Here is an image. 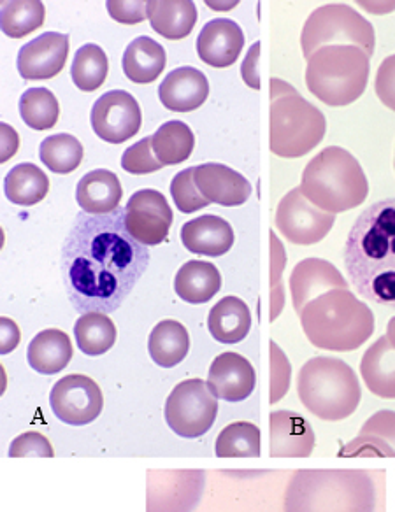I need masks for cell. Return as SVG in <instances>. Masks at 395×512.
Listing matches in <instances>:
<instances>
[{"instance_id":"816d5d0a","label":"cell","mask_w":395,"mask_h":512,"mask_svg":"<svg viewBox=\"0 0 395 512\" xmlns=\"http://www.w3.org/2000/svg\"><path fill=\"white\" fill-rule=\"evenodd\" d=\"M271 241H273V276H271V283L273 288L280 286L281 272L287 265V255H285V249L281 246L280 239L276 237V234H271Z\"/></svg>"},{"instance_id":"484cf974","label":"cell","mask_w":395,"mask_h":512,"mask_svg":"<svg viewBox=\"0 0 395 512\" xmlns=\"http://www.w3.org/2000/svg\"><path fill=\"white\" fill-rule=\"evenodd\" d=\"M74 355L71 337L58 330L48 328L43 330L30 341L27 348V360L37 374L55 376L69 365Z\"/></svg>"},{"instance_id":"f6af8a7d","label":"cell","mask_w":395,"mask_h":512,"mask_svg":"<svg viewBox=\"0 0 395 512\" xmlns=\"http://www.w3.org/2000/svg\"><path fill=\"white\" fill-rule=\"evenodd\" d=\"M376 95L378 99L395 111V55L385 58L376 72Z\"/></svg>"},{"instance_id":"c3c4849f","label":"cell","mask_w":395,"mask_h":512,"mask_svg":"<svg viewBox=\"0 0 395 512\" xmlns=\"http://www.w3.org/2000/svg\"><path fill=\"white\" fill-rule=\"evenodd\" d=\"M259 55L260 43H255L246 55L245 64L241 65V74H243L246 85L255 90L260 88L259 65H257L259 64Z\"/></svg>"},{"instance_id":"4dcf8cb0","label":"cell","mask_w":395,"mask_h":512,"mask_svg":"<svg viewBox=\"0 0 395 512\" xmlns=\"http://www.w3.org/2000/svg\"><path fill=\"white\" fill-rule=\"evenodd\" d=\"M190 349V337L185 325L180 321L164 320L158 323L157 327L151 330L148 339V351L151 360L157 363L158 367L171 369L178 363L183 362Z\"/></svg>"},{"instance_id":"60d3db41","label":"cell","mask_w":395,"mask_h":512,"mask_svg":"<svg viewBox=\"0 0 395 512\" xmlns=\"http://www.w3.org/2000/svg\"><path fill=\"white\" fill-rule=\"evenodd\" d=\"M123 171L136 176L143 174H151L157 172L164 167L158 162L153 148H151V137H144L139 143L132 144L129 150H125L122 157Z\"/></svg>"},{"instance_id":"8992f818","label":"cell","mask_w":395,"mask_h":512,"mask_svg":"<svg viewBox=\"0 0 395 512\" xmlns=\"http://www.w3.org/2000/svg\"><path fill=\"white\" fill-rule=\"evenodd\" d=\"M302 406L318 420L350 418L362 399L359 377L339 358L316 356L302 365L297 379Z\"/></svg>"},{"instance_id":"e575fe53","label":"cell","mask_w":395,"mask_h":512,"mask_svg":"<svg viewBox=\"0 0 395 512\" xmlns=\"http://www.w3.org/2000/svg\"><path fill=\"white\" fill-rule=\"evenodd\" d=\"M216 456L220 458H257L262 453L260 428L250 421H236L216 437Z\"/></svg>"},{"instance_id":"bcb514c9","label":"cell","mask_w":395,"mask_h":512,"mask_svg":"<svg viewBox=\"0 0 395 512\" xmlns=\"http://www.w3.org/2000/svg\"><path fill=\"white\" fill-rule=\"evenodd\" d=\"M359 435H374L395 449V411L383 409L373 414L360 428Z\"/></svg>"},{"instance_id":"ba28073f","label":"cell","mask_w":395,"mask_h":512,"mask_svg":"<svg viewBox=\"0 0 395 512\" xmlns=\"http://www.w3.org/2000/svg\"><path fill=\"white\" fill-rule=\"evenodd\" d=\"M369 60L355 46H325L308 58L306 86L327 106H350L366 92Z\"/></svg>"},{"instance_id":"30bf717a","label":"cell","mask_w":395,"mask_h":512,"mask_svg":"<svg viewBox=\"0 0 395 512\" xmlns=\"http://www.w3.org/2000/svg\"><path fill=\"white\" fill-rule=\"evenodd\" d=\"M166 421L174 434L183 439H197L208 434L218 414V399L209 390L208 381L187 379L174 386L167 397Z\"/></svg>"},{"instance_id":"9c48e42d","label":"cell","mask_w":395,"mask_h":512,"mask_svg":"<svg viewBox=\"0 0 395 512\" xmlns=\"http://www.w3.org/2000/svg\"><path fill=\"white\" fill-rule=\"evenodd\" d=\"M355 46L373 57L374 29L364 16L346 4H325L315 9L302 29L301 46L304 57L325 46Z\"/></svg>"},{"instance_id":"ee69618b","label":"cell","mask_w":395,"mask_h":512,"mask_svg":"<svg viewBox=\"0 0 395 512\" xmlns=\"http://www.w3.org/2000/svg\"><path fill=\"white\" fill-rule=\"evenodd\" d=\"M9 456L11 458H23V456H44V458H53L55 451L48 437H44L39 432H27V434L18 435L15 441L9 446Z\"/></svg>"},{"instance_id":"2e32d148","label":"cell","mask_w":395,"mask_h":512,"mask_svg":"<svg viewBox=\"0 0 395 512\" xmlns=\"http://www.w3.org/2000/svg\"><path fill=\"white\" fill-rule=\"evenodd\" d=\"M208 386L216 399L236 404L252 395L257 386V374L245 356L222 353L209 367Z\"/></svg>"},{"instance_id":"ffe728a7","label":"cell","mask_w":395,"mask_h":512,"mask_svg":"<svg viewBox=\"0 0 395 512\" xmlns=\"http://www.w3.org/2000/svg\"><path fill=\"white\" fill-rule=\"evenodd\" d=\"M245 46L241 27L227 18H216L206 23L197 37V53L204 64L216 69L236 64Z\"/></svg>"},{"instance_id":"7dc6e473","label":"cell","mask_w":395,"mask_h":512,"mask_svg":"<svg viewBox=\"0 0 395 512\" xmlns=\"http://www.w3.org/2000/svg\"><path fill=\"white\" fill-rule=\"evenodd\" d=\"M146 4L143 0H109L108 11L115 22L125 23V25H136L143 22L146 18Z\"/></svg>"},{"instance_id":"7a4b0ae2","label":"cell","mask_w":395,"mask_h":512,"mask_svg":"<svg viewBox=\"0 0 395 512\" xmlns=\"http://www.w3.org/2000/svg\"><path fill=\"white\" fill-rule=\"evenodd\" d=\"M345 267L359 295L395 309V197L359 214L346 239Z\"/></svg>"},{"instance_id":"d4e9b609","label":"cell","mask_w":395,"mask_h":512,"mask_svg":"<svg viewBox=\"0 0 395 512\" xmlns=\"http://www.w3.org/2000/svg\"><path fill=\"white\" fill-rule=\"evenodd\" d=\"M360 374L369 392L381 399H395V349L387 335L380 337L364 353Z\"/></svg>"},{"instance_id":"4316f807","label":"cell","mask_w":395,"mask_h":512,"mask_svg":"<svg viewBox=\"0 0 395 512\" xmlns=\"http://www.w3.org/2000/svg\"><path fill=\"white\" fill-rule=\"evenodd\" d=\"M146 15L151 29L171 41L190 36L197 23V8L190 0H150Z\"/></svg>"},{"instance_id":"1f68e13d","label":"cell","mask_w":395,"mask_h":512,"mask_svg":"<svg viewBox=\"0 0 395 512\" xmlns=\"http://www.w3.org/2000/svg\"><path fill=\"white\" fill-rule=\"evenodd\" d=\"M50 179L37 165L20 164L4 179V193L16 206H36L48 195Z\"/></svg>"},{"instance_id":"8fae6325","label":"cell","mask_w":395,"mask_h":512,"mask_svg":"<svg viewBox=\"0 0 395 512\" xmlns=\"http://www.w3.org/2000/svg\"><path fill=\"white\" fill-rule=\"evenodd\" d=\"M206 488L201 469L148 470L146 512H194Z\"/></svg>"},{"instance_id":"836d02e7","label":"cell","mask_w":395,"mask_h":512,"mask_svg":"<svg viewBox=\"0 0 395 512\" xmlns=\"http://www.w3.org/2000/svg\"><path fill=\"white\" fill-rule=\"evenodd\" d=\"M116 327L109 316L88 313L79 316L74 325V337L78 348L87 356H101L115 346Z\"/></svg>"},{"instance_id":"681fc988","label":"cell","mask_w":395,"mask_h":512,"mask_svg":"<svg viewBox=\"0 0 395 512\" xmlns=\"http://www.w3.org/2000/svg\"><path fill=\"white\" fill-rule=\"evenodd\" d=\"M0 328H2V334H0V351H2V355H8V353H11V351L20 344L22 334H20V328H18L15 321L9 320V318H2Z\"/></svg>"},{"instance_id":"f907efd6","label":"cell","mask_w":395,"mask_h":512,"mask_svg":"<svg viewBox=\"0 0 395 512\" xmlns=\"http://www.w3.org/2000/svg\"><path fill=\"white\" fill-rule=\"evenodd\" d=\"M0 134H2L0 160H2V164H4V162H8L9 158L13 157L16 151H18L20 139H18V134H16L15 128L9 127L6 123H2V127H0Z\"/></svg>"},{"instance_id":"7c38bea8","label":"cell","mask_w":395,"mask_h":512,"mask_svg":"<svg viewBox=\"0 0 395 512\" xmlns=\"http://www.w3.org/2000/svg\"><path fill=\"white\" fill-rule=\"evenodd\" d=\"M334 221L336 214L313 206L299 188L290 190L276 209V227L287 241L297 246H311L325 239Z\"/></svg>"},{"instance_id":"7bdbcfd3","label":"cell","mask_w":395,"mask_h":512,"mask_svg":"<svg viewBox=\"0 0 395 512\" xmlns=\"http://www.w3.org/2000/svg\"><path fill=\"white\" fill-rule=\"evenodd\" d=\"M292 367L287 355L276 342H271V404H278L290 388Z\"/></svg>"},{"instance_id":"8d00e7d4","label":"cell","mask_w":395,"mask_h":512,"mask_svg":"<svg viewBox=\"0 0 395 512\" xmlns=\"http://www.w3.org/2000/svg\"><path fill=\"white\" fill-rule=\"evenodd\" d=\"M109 62L97 44L81 46L72 60L71 78L81 92H95L108 78Z\"/></svg>"},{"instance_id":"d590c367","label":"cell","mask_w":395,"mask_h":512,"mask_svg":"<svg viewBox=\"0 0 395 512\" xmlns=\"http://www.w3.org/2000/svg\"><path fill=\"white\" fill-rule=\"evenodd\" d=\"M0 8L2 32L11 39H22L43 27L46 9L39 0H4Z\"/></svg>"},{"instance_id":"74e56055","label":"cell","mask_w":395,"mask_h":512,"mask_svg":"<svg viewBox=\"0 0 395 512\" xmlns=\"http://www.w3.org/2000/svg\"><path fill=\"white\" fill-rule=\"evenodd\" d=\"M39 157L51 172L69 174L76 171L83 160V146L71 134H57L44 139Z\"/></svg>"},{"instance_id":"f35d334b","label":"cell","mask_w":395,"mask_h":512,"mask_svg":"<svg viewBox=\"0 0 395 512\" xmlns=\"http://www.w3.org/2000/svg\"><path fill=\"white\" fill-rule=\"evenodd\" d=\"M22 120L34 130H50L57 125L60 106L48 88H30L20 99Z\"/></svg>"},{"instance_id":"83f0119b","label":"cell","mask_w":395,"mask_h":512,"mask_svg":"<svg viewBox=\"0 0 395 512\" xmlns=\"http://www.w3.org/2000/svg\"><path fill=\"white\" fill-rule=\"evenodd\" d=\"M209 334L222 344H237L250 334L252 313L237 297H223L216 302L208 316Z\"/></svg>"},{"instance_id":"ac0fdd59","label":"cell","mask_w":395,"mask_h":512,"mask_svg":"<svg viewBox=\"0 0 395 512\" xmlns=\"http://www.w3.org/2000/svg\"><path fill=\"white\" fill-rule=\"evenodd\" d=\"M69 55V36L44 32L18 53V72L23 79H51L64 69Z\"/></svg>"},{"instance_id":"e0dca14e","label":"cell","mask_w":395,"mask_h":512,"mask_svg":"<svg viewBox=\"0 0 395 512\" xmlns=\"http://www.w3.org/2000/svg\"><path fill=\"white\" fill-rule=\"evenodd\" d=\"M331 290H348L343 274L331 262L322 258H306L295 265L290 276V292L297 314H301L311 300Z\"/></svg>"},{"instance_id":"d6986e66","label":"cell","mask_w":395,"mask_h":512,"mask_svg":"<svg viewBox=\"0 0 395 512\" xmlns=\"http://www.w3.org/2000/svg\"><path fill=\"white\" fill-rule=\"evenodd\" d=\"M194 181L202 197L218 206H243L252 195L250 181L227 165H199L195 167Z\"/></svg>"},{"instance_id":"f5cc1de1","label":"cell","mask_w":395,"mask_h":512,"mask_svg":"<svg viewBox=\"0 0 395 512\" xmlns=\"http://www.w3.org/2000/svg\"><path fill=\"white\" fill-rule=\"evenodd\" d=\"M283 306H285V293H283V288L278 286V288H273V316H271V320H276L280 316Z\"/></svg>"},{"instance_id":"d6a6232c","label":"cell","mask_w":395,"mask_h":512,"mask_svg":"<svg viewBox=\"0 0 395 512\" xmlns=\"http://www.w3.org/2000/svg\"><path fill=\"white\" fill-rule=\"evenodd\" d=\"M194 146V132L183 121H167L151 136V148L162 165L185 162L192 155Z\"/></svg>"},{"instance_id":"6da1fadb","label":"cell","mask_w":395,"mask_h":512,"mask_svg":"<svg viewBox=\"0 0 395 512\" xmlns=\"http://www.w3.org/2000/svg\"><path fill=\"white\" fill-rule=\"evenodd\" d=\"M150 265V249L125 225V209L79 213L65 237L60 271L67 297L81 316L115 313Z\"/></svg>"},{"instance_id":"ab89813d","label":"cell","mask_w":395,"mask_h":512,"mask_svg":"<svg viewBox=\"0 0 395 512\" xmlns=\"http://www.w3.org/2000/svg\"><path fill=\"white\" fill-rule=\"evenodd\" d=\"M194 172L195 167L178 172L174 176L173 183H171V195H173L174 204L180 209L181 213H195V211L204 209V207L211 204L209 200L202 197L199 188L195 186Z\"/></svg>"},{"instance_id":"4fadbf2b","label":"cell","mask_w":395,"mask_h":512,"mask_svg":"<svg viewBox=\"0 0 395 512\" xmlns=\"http://www.w3.org/2000/svg\"><path fill=\"white\" fill-rule=\"evenodd\" d=\"M50 406L53 414L65 425L85 427L101 416L104 395L94 379L83 374H71L53 384Z\"/></svg>"},{"instance_id":"52a82bcc","label":"cell","mask_w":395,"mask_h":512,"mask_svg":"<svg viewBox=\"0 0 395 512\" xmlns=\"http://www.w3.org/2000/svg\"><path fill=\"white\" fill-rule=\"evenodd\" d=\"M271 100V151L274 155L304 157L322 143L327 132L324 113L295 92L294 86L273 79Z\"/></svg>"},{"instance_id":"7402d4cb","label":"cell","mask_w":395,"mask_h":512,"mask_svg":"<svg viewBox=\"0 0 395 512\" xmlns=\"http://www.w3.org/2000/svg\"><path fill=\"white\" fill-rule=\"evenodd\" d=\"M209 95L208 78L195 67H180L167 74L158 86L160 102L176 113L195 111Z\"/></svg>"},{"instance_id":"9a60e30c","label":"cell","mask_w":395,"mask_h":512,"mask_svg":"<svg viewBox=\"0 0 395 512\" xmlns=\"http://www.w3.org/2000/svg\"><path fill=\"white\" fill-rule=\"evenodd\" d=\"M173 211L157 190H139L125 206V225L129 234L144 246H158L169 235Z\"/></svg>"},{"instance_id":"b9f144b4","label":"cell","mask_w":395,"mask_h":512,"mask_svg":"<svg viewBox=\"0 0 395 512\" xmlns=\"http://www.w3.org/2000/svg\"><path fill=\"white\" fill-rule=\"evenodd\" d=\"M338 456H341V458H362V456L394 458L395 449L380 437L359 435L353 441L346 442L345 446L339 449Z\"/></svg>"},{"instance_id":"277c9868","label":"cell","mask_w":395,"mask_h":512,"mask_svg":"<svg viewBox=\"0 0 395 512\" xmlns=\"http://www.w3.org/2000/svg\"><path fill=\"white\" fill-rule=\"evenodd\" d=\"M301 325L308 341L327 351H355L374 334V314L350 290H331L302 309Z\"/></svg>"},{"instance_id":"3957f363","label":"cell","mask_w":395,"mask_h":512,"mask_svg":"<svg viewBox=\"0 0 395 512\" xmlns=\"http://www.w3.org/2000/svg\"><path fill=\"white\" fill-rule=\"evenodd\" d=\"M285 512H376V484L364 469H301L285 491Z\"/></svg>"},{"instance_id":"603a6c76","label":"cell","mask_w":395,"mask_h":512,"mask_svg":"<svg viewBox=\"0 0 395 512\" xmlns=\"http://www.w3.org/2000/svg\"><path fill=\"white\" fill-rule=\"evenodd\" d=\"M181 242L195 255L222 256L234 244V230L220 216L204 214L181 227Z\"/></svg>"},{"instance_id":"cb8c5ba5","label":"cell","mask_w":395,"mask_h":512,"mask_svg":"<svg viewBox=\"0 0 395 512\" xmlns=\"http://www.w3.org/2000/svg\"><path fill=\"white\" fill-rule=\"evenodd\" d=\"M123 190L115 172L106 169L85 174L76 186V202L87 214H109L120 207Z\"/></svg>"},{"instance_id":"44dd1931","label":"cell","mask_w":395,"mask_h":512,"mask_svg":"<svg viewBox=\"0 0 395 512\" xmlns=\"http://www.w3.org/2000/svg\"><path fill=\"white\" fill-rule=\"evenodd\" d=\"M315 432L306 418L294 411L271 413V456L308 458L315 451Z\"/></svg>"},{"instance_id":"db71d44e","label":"cell","mask_w":395,"mask_h":512,"mask_svg":"<svg viewBox=\"0 0 395 512\" xmlns=\"http://www.w3.org/2000/svg\"><path fill=\"white\" fill-rule=\"evenodd\" d=\"M387 337L388 341H390V344H392L395 349V316L392 320L388 321Z\"/></svg>"},{"instance_id":"f546056e","label":"cell","mask_w":395,"mask_h":512,"mask_svg":"<svg viewBox=\"0 0 395 512\" xmlns=\"http://www.w3.org/2000/svg\"><path fill=\"white\" fill-rule=\"evenodd\" d=\"M166 60V50L162 44L151 37H137L123 53V72L130 81L139 85L153 83L164 71Z\"/></svg>"},{"instance_id":"5b68a950","label":"cell","mask_w":395,"mask_h":512,"mask_svg":"<svg viewBox=\"0 0 395 512\" xmlns=\"http://www.w3.org/2000/svg\"><path fill=\"white\" fill-rule=\"evenodd\" d=\"M299 190L313 206L338 214L364 204L369 183L359 160L350 151L331 146L306 165Z\"/></svg>"},{"instance_id":"f1b7e54d","label":"cell","mask_w":395,"mask_h":512,"mask_svg":"<svg viewBox=\"0 0 395 512\" xmlns=\"http://www.w3.org/2000/svg\"><path fill=\"white\" fill-rule=\"evenodd\" d=\"M222 288V276L215 265L201 260H192L181 267L176 279L174 290L181 300L188 304H206L215 297Z\"/></svg>"},{"instance_id":"5bb4252c","label":"cell","mask_w":395,"mask_h":512,"mask_svg":"<svg viewBox=\"0 0 395 512\" xmlns=\"http://www.w3.org/2000/svg\"><path fill=\"white\" fill-rule=\"evenodd\" d=\"M90 120L95 134L102 141L122 144L136 136L143 123V116L137 100L129 92L113 90L95 100Z\"/></svg>"}]
</instances>
